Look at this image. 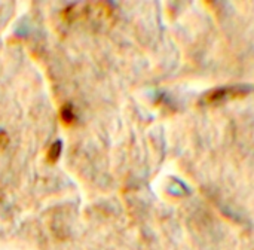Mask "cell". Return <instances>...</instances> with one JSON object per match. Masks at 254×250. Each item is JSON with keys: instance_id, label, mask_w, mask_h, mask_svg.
Wrapping results in <instances>:
<instances>
[{"instance_id": "3957f363", "label": "cell", "mask_w": 254, "mask_h": 250, "mask_svg": "<svg viewBox=\"0 0 254 250\" xmlns=\"http://www.w3.org/2000/svg\"><path fill=\"white\" fill-rule=\"evenodd\" d=\"M61 149H63V143H61L60 140L54 142V143L51 145V148L48 149L46 160H48L51 164L57 163V161H58V158H60V155H61Z\"/></svg>"}, {"instance_id": "277c9868", "label": "cell", "mask_w": 254, "mask_h": 250, "mask_svg": "<svg viewBox=\"0 0 254 250\" xmlns=\"http://www.w3.org/2000/svg\"><path fill=\"white\" fill-rule=\"evenodd\" d=\"M6 145H7V136L3 134V133H0V151H1Z\"/></svg>"}, {"instance_id": "7a4b0ae2", "label": "cell", "mask_w": 254, "mask_h": 250, "mask_svg": "<svg viewBox=\"0 0 254 250\" xmlns=\"http://www.w3.org/2000/svg\"><path fill=\"white\" fill-rule=\"evenodd\" d=\"M60 119L64 125L70 127L76 122V113H74V107L71 106V103H67L61 107L60 110Z\"/></svg>"}, {"instance_id": "6da1fadb", "label": "cell", "mask_w": 254, "mask_h": 250, "mask_svg": "<svg viewBox=\"0 0 254 250\" xmlns=\"http://www.w3.org/2000/svg\"><path fill=\"white\" fill-rule=\"evenodd\" d=\"M249 92H250L249 88L247 86H243V85L225 86V88L213 89L211 92H208L205 95V101H207V104H217V103H223V101H229V100L243 98Z\"/></svg>"}]
</instances>
